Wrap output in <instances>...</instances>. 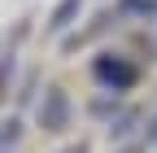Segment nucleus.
Segmentation results:
<instances>
[{
    "instance_id": "f257e3e1",
    "label": "nucleus",
    "mask_w": 157,
    "mask_h": 153,
    "mask_svg": "<svg viewBox=\"0 0 157 153\" xmlns=\"http://www.w3.org/2000/svg\"><path fill=\"white\" fill-rule=\"evenodd\" d=\"M66 114H70L66 92H61V88H52L48 96H44V105H39V123H44L48 131H61V127H66Z\"/></svg>"
},
{
    "instance_id": "f03ea898",
    "label": "nucleus",
    "mask_w": 157,
    "mask_h": 153,
    "mask_svg": "<svg viewBox=\"0 0 157 153\" xmlns=\"http://www.w3.org/2000/svg\"><path fill=\"white\" fill-rule=\"evenodd\" d=\"M96 74L105 83H113V92H122L131 79H135V66H122V61H96Z\"/></svg>"
},
{
    "instance_id": "7ed1b4c3",
    "label": "nucleus",
    "mask_w": 157,
    "mask_h": 153,
    "mask_svg": "<svg viewBox=\"0 0 157 153\" xmlns=\"http://www.w3.org/2000/svg\"><path fill=\"white\" fill-rule=\"evenodd\" d=\"M78 5H83V0H61V5H57V13H52V22H48V26H52V31H66V26H70V18L78 13Z\"/></svg>"
},
{
    "instance_id": "20e7f679",
    "label": "nucleus",
    "mask_w": 157,
    "mask_h": 153,
    "mask_svg": "<svg viewBox=\"0 0 157 153\" xmlns=\"http://www.w3.org/2000/svg\"><path fill=\"white\" fill-rule=\"evenodd\" d=\"M131 123H135V114H127V118H118V127H109V136H127V131H131Z\"/></svg>"
},
{
    "instance_id": "39448f33",
    "label": "nucleus",
    "mask_w": 157,
    "mask_h": 153,
    "mask_svg": "<svg viewBox=\"0 0 157 153\" xmlns=\"http://www.w3.org/2000/svg\"><path fill=\"white\" fill-rule=\"evenodd\" d=\"M148 140H157V118H153V127H148Z\"/></svg>"
},
{
    "instance_id": "423d86ee",
    "label": "nucleus",
    "mask_w": 157,
    "mask_h": 153,
    "mask_svg": "<svg viewBox=\"0 0 157 153\" xmlns=\"http://www.w3.org/2000/svg\"><path fill=\"white\" fill-rule=\"evenodd\" d=\"M66 153H87V149H83V144H74V149H66Z\"/></svg>"
},
{
    "instance_id": "0eeeda50",
    "label": "nucleus",
    "mask_w": 157,
    "mask_h": 153,
    "mask_svg": "<svg viewBox=\"0 0 157 153\" xmlns=\"http://www.w3.org/2000/svg\"><path fill=\"white\" fill-rule=\"evenodd\" d=\"M127 153H140V149H127Z\"/></svg>"
}]
</instances>
